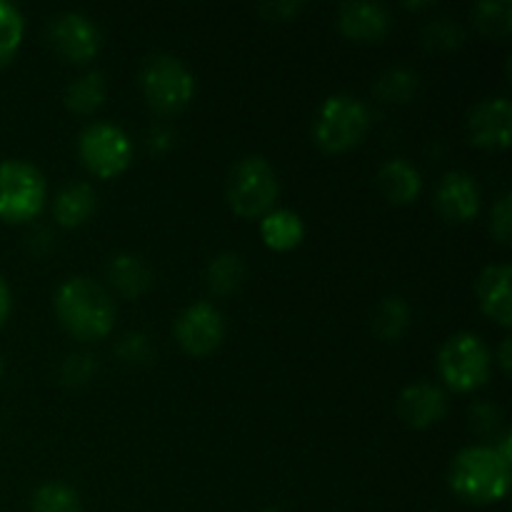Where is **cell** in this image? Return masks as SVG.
Returning a JSON list of instances; mask_svg holds the SVG:
<instances>
[{
    "label": "cell",
    "instance_id": "6da1fadb",
    "mask_svg": "<svg viewBox=\"0 0 512 512\" xmlns=\"http://www.w3.org/2000/svg\"><path fill=\"white\" fill-rule=\"evenodd\" d=\"M55 315L60 325L78 340H100L113 330L115 305L95 280L70 278L55 293Z\"/></svg>",
    "mask_w": 512,
    "mask_h": 512
},
{
    "label": "cell",
    "instance_id": "7a4b0ae2",
    "mask_svg": "<svg viewBox=\"0 0 512 512\" xmlns=\"http://www.w3.org/2000/svg\"><path fill=\"white\" fill-rule=\"evenodd\" d=\"M448 483L465 503H498L510 490V463H505L488 445L465 448L450 463Z\"/></svg>",
    "mask_w": 512,
    "mask_h": 512
},
{
    "label": "cell",
    "instance_id": "3957f363",
    "mask_svg": "<svg viewBox=\"0 0 512 512\" xmlns=\"http://www.w3.org/2000/svg\"><path fill=\"white\" fill-rule=\"evenodd\" d=\"M278 175L263 155L238 160L228 175V203L243 218H260L273 210L278 200Z\"/></svg>",
    "mask_w": 512,
    "mask_h": 512
},
{
    "label": "cell",
    "instance_id": "277c9868",
    "mask_svg": "<svg viewBox=\"0 0 512 512\" xmlns=\"http://www.w3.org/2000/svg\"><path fill=\"white\" fill-rule=\"evenodd\" d=\"M370 110L360 98L348 93L330 95L315 120V143L328 153H345L365 138Z\"/></svg>",
    "mask_w": 512,
    "mask_h": 512
},
{
    "label": "cell",
    "instance_id": "5b68a950",
    "mask_svg": "<svg viewBox=\"0 0 512 512\" xmlns=\"http://www.w3.org/2000/svg\"><path fill=\"white\" fill-rule=\"evenodd\" d=\"M48 185L43 173L25 160L0 163V220L25 223L43 210Z\"/></svg>",
    "mask_w": 512,
    "mask_h": 512
},
{
    "label": "cell",
    "instance_id": "8992f818",
    "mask_svg": "<svg viewBox=\"0 0 512 512\" xmlns=\"http://www.w3.org/2000/svg\"><path fill=\"white\" fill-rule=\"evenodd\" d=\"M140 85L158 113H178L193 100V73L173 55H150L140 68Z\"/></svg>",
    "mask_w": 512,
    "mask_h": 512
},
{
    "label": "cell",
    "instance_id": "52a82bcc",
    "mask_svg": "<svg viewBox=\"0 0 512 512\" xmlns=\"http://www.w3.org/2000/svg\"><path fill=\"white\" fill-rule=\"evenodd\" d=\"M438 368L448 388L458 390V393H470L490 378L488 345L473 333L453 335L440 348Z\"/></svg>",
    "mask_w": 512,
    "mask_h": 512
},
{
    "label": "cell",
    "instance_id": "ba28073f",
    "mask_svg": "<svg viewBox=\"0 0 512 512\" xmlns=\"http://www.w3.org/2000/svg\"><path fill=\"white\" fill-rule=\"evenodd\" d=\"M80 160L98 178H115L133 160V143L113 123H93L80 133Z\"/></svg>",
    "mask_w": 512,
    "mask_h": 512
},
{
    "label": "cell",
    "instance_id": "9c48e42d",
    "mask_svg": "<svg viewBox=\"0 0 512 512\" xmlns=\"http://www.w3.org/2000/svg\"><path fill=\"white\" fill-rule=\"evenodd\" d=\"M48 38L58 55H63L70 63H88L98 55L103 35H100L98 25L83 13H60L50 20Z\"/></svg>",
    "mask_w": 512,
    "mask_h": 512
},
{
    "label": "cell",
    "instance_id": "30bf717a",
    "mask_svg": "<svg viewBox=\"0 0 512 512\" xmlns=\"http://www.w3.org/2000/svg\"><path fill=\"white\" fill-rule=\"evenodd\" d=\"M175 338L190 355H208L223 343L225 320L213 303H193L175 320Z\"/></svg>",
    "mask_w": 512,
    "mask_h": 512
},
{
    "label": "cell",
    "instance_id": "8fae6325",
    "mask_svg": "<svg viewBox=\"0 0 512 512\" xmlns=\"http://www.w3.org/2000/svg\"><path fill=\"white\" fill-rule=\"evenodd\" d=\"M468 138L478 148L503 150L512 138V103L508 98L480 100L468 113Z\"/></svg>",
    "mask_w": 512,
    "mask_h": 512
},
{
    "label": "cell",
    "instance_id": "7c38bea8",
    "mask_svg": "<svg viewBox=\"0 0 512 512\" xmlns=\"http://www.w3.org/2000/svg\"><path fill=\"white\" fill-rule=\"evenodd\" d=\"M435 205L448 223H468L480 210L478 183L463 170L445 173L438 185V193H435Z\"/></svg>",
    "mask_w": 512,
    "mask_h": 512
},
{
    "label": "cell",
    "instance_id": "4fadbf2b",
    "mask_svg": "<svg viewBox=\"0 0 512 512\" xmlns=\"http://www.w3.org/2000/svg\"><path fill=\"white\" fill-rule=\"evenodd\" d=\"M445 413H448V398L433 383L408 385L398 398V415L408 428H430L443 420Z\"/></svg>",
    "mask_w": 512,
    "mask_h": 512
},
{
    "label": "cell",
    "instance_id": "5bb4252c",
    "mask_svg": "<svg viewBox=\"0 0 512 512\" xmlns=\"http://www.w3.org/2000/svg\"><path fill=\"white\" fill-rule=\"evenodd\" d=\"M338 25L348 38L358 40V43H380L390 30V15L380 3L348 0L340 5Z\"/></svg>",
    "mask_w": 512,
    "mask_h": 512
},
{
    "label": "cell",
    "instance_id": "9a60e30c",
    "mask_svg": "<svg viewBox=\"0 0 512 512\" xmlns=\"http://www.w3.org/2000/svg\"><path fill=\"white\" fill-rule=\"evenodd\" d=\"M510 265H488L480 273L478 283H475V293H478L480 308L488 318L498 320L500 325L512 323V300H510Z\"/></svg>",
    "mask_w": 512,
    "mask_h": 512
},
{
    "label": "cell",
    "instance_id": "2e32d148",
    "mask_svg": "<svg viewBox=\"0 0 512 512\" xmlns=\"http://www.w3.org/2000/svg\"><path fill=\"white\" fill-rule=\"evenodd\" d=\"M375 183H378V190L383 193V198L393 205L413 203L420 195V188H423V178H420L418 168L403 158L388 160L378 170Z\"/></svg>",
    "mask_w": 512,
    "mask_h": 512
},
{
    "label": "cell",
    "instance_id": "e0dca14e",
    "mask_svg": "<svg viewBox=\"0 0 512 512\" xmlns=\"http://www.w3.org/2000/svg\"><path fill=\"white\" fill-rule=\"evenodd\" d=\"M108 278L125 298H140L153 285V273H150L148 263L133 253H120L110 258Z\"/></svg>",
    "mask_w": 512,
    "mask_h": 512
},
{
    "label": "cell",
    "instance_id": "ac0fdd59",
    "mask_svg": "<svg viewBox=\"0 0 512 512\" xmlns=\"http://www.w3.org/2000/svg\"><path fill=\"white\" fill-rule=\"evenodd\" d=\"M260 235H263L265 245L278 253H288V250L298 248L305 238V225L298 213L293 210H270L263 215L260 223Z\"/></svg>",
    "mask_w": 512,
    "mask_h": 512
},
{
    "label": "cell",
    "instance_id": "d6986e66",
    "mask_svg": "<svg viewBox=\"0 0 512 512\" xmlns=\"http://www.w3.org/2000/svg\"><path fill=\"white\" fill-rule=\"evenodd\" d=\"M95 190L88 183H68L55 195L53 213L63 228H78L95 213Z\"/></svg>",
    "mask_w": 512,
    "mask_h": 512
},
{
    "label": "cell",
    "instance_id": "ffe728a7",
    "mask_svg": "<svg viewBox=\"0 0 512 512\" xmlns=\"http://www.w3.org/2000/svg\"><path fill=\"white\" fill-rule=\"evenodd\" d=\"M410 325V308L403 298L393 295V298H383L373 310L370 318V328L385 343L403 338V333Z\"/></svg>",
    "mask_w": 512,
    "mask_h": 512
},
{
    "label": "cell",
    "instance_id": "44dd1931",
    "mask_svg": "<svg viewBox=\"0 0 512 512\" xmlns=\"http://www.w3.org/2000/svg\"><path fill=\"white\" fill-rule=\"evenodd\" d=\"M105 100V78L100 70H90V73L80 75L78 80L68 85L65 90V105L68 110L78 115H88L93 110L100 108V103Z\"/></svg>",
    "mask_w": 512,
    "mask_h": 512
},
{
    "label": "cell",
    "instance_id": "7402d4cb",
    "mask_svg": "<svg viewBox=\"0 0 512 512\" xmlns=\"http://www.w3.org/2000/svg\"><path fill=\"white\" fill-rule=\"evenodd\" d=\"M245 280V263L238 253H220L208 265V285L215 295H230Z\"/></svg>",
    "mask_w": 512,
    "mask_h": 512
},
{
    "label": "cell",
    "instance_id": "603a6c76",
    "mask_svg": "<svg viewBox=\"0 0 512 512\" xmlns=\"http://www.w3.org/2000/svg\"><path fill=\"white\" fill-rule=\"evenodd\" d=\"M473 23L488 38H505L512 30V0H483L473 8Z\"/></svg>",
    "mask_w": 512,
    "mask_h": 512
},
{
    "label": "cell",
    "instance_id": "cb8c5ba5",
    "mask_svg": "<svg viewBox=\"0 0 512 512\" xmlns=\"http://www.w3.org/2000/svg\"><path fill=\"white\" fill-rule=\"evenodd\" d=\"M420 78L415 70L410 68H390L375 83V93L380 100H388V103H408L418 93Z\"/></svg>",
    "mask_w": 512,
    "mask_h": 512
},
{
    "label": "cell",
    "instance_id": "d4e9b609",
    "mask_svg": "<svg viewBox=\"0 0 512 512\" xmlns=\"http://www.w3.org/2000/svg\"><path fill=\"white\" fill-rule=\"evenodd\" d=\"M30 508L33 512H83L78 493L65 483L40 485L30 500Z\"/></svg>",
    "mask_w": 512,
    "mask_h": 512
},
{
    "label": "cell",
    "instance_id": "484cf974",
    "mask_svg": "<svg viewBox=\"0 0 512 512\" xmlns=\"http://www.w3.org/2000/svg\"><path fill=\"white\" fill-rule=\"evenodd\" d=\"M25 20L13 3L0 0V65L8 63L23 43Z\"/></svg>",
    "mask_w": 512,
    "mask_h": 512
},
{
    "label": "cell",
    "instance_id": "4316f807",
    "mask_svg": "<svg viewBox=\"0 0 512 512\" xmlns=\"http://www.w3.org/2000/svg\"><path fill=\"white\" fill-rule=\"evenodd\" d=\"M420 38H423V45L428 50H453L463 43L465 33L458 20L448 18V15H438V18L428 20L423 25Z\"/></svg>",
    "mask_w": 512,
    "mask_h": 512
},
{
    "label": "cell",
    "instance_id": "83f0119b",
    "mask_svg": "<svg viewBox=\"0 0 512 512\" xmlns=\"http://www.w3.org/2000/svg\"><path fill=\"white\" fill-rule=\"evenodd\" d=\"M95 358L88 353H75L68 355L60 365V383L68 385V388H83L93 380L95 375Z\"/></svg>",
    "mask_w": 512,
    "mask_h": 512
},
{
    "label": "cell",
    "instance_id": "f1b7e54d",
    "mask_svg": "<svg viewBox=\"0 0 512 512\" xmlns=\"http://www.w3.org/2000/svg\"><path fill=\"white\" fill-rule=\"evenodd\" d=\"M118 358L128 365H145L155 358V348L143 333H128L118 343Z\"/></svg>",
    "mask_w": 512,
    "mask_h": 512
},
{
    "label": "cell",
    "instance_id": "f546056e",
    "mask_svg": "<svg viewBox=\"0 0 512 512\" xmlns=\"http://www.w3.org/2000/svg\"><path fill=\"white\" fill-rule=\"evenodd\" d=\"M490 233L495 235V240H500L503 245L510 243L512 238V195L503 193L498 198V203L493 205V213H490Z\"/></svg>",
    "mask_w": 512,
    "mask_h": 512
},
{
    "label": "cell",
    "instance_id": "4dcf8cb0",
    "mask_svg": "<svg viewBox=\"0 0 512 512\" xmlns=\"http://www.w3.org/2000/svg\"><path fill=\"white\" fill-rule=\"evenodd\" d=\"M500 423H503V413L500 408L490 403H480L470 410V428L480 435H495L498 433Z\"/></svg>",
    "mask_w": 512,
    "mask_h": 512
},
{
    "label": "cell",
    "instance_id": "1f68e13d",
    "mask_svg": "<svg viewBox=\"0 0 512 512\" xmlns=\"http://www.w3.org/2000/svg\"><path fill=\"white\" fill-rule=\"evenodd\" d=\"M258 10L270 23H285V20H293L303 10V3L300 0H268Z\"/></svg>",
    "mask_w": 512,
    "mask_h": 512
},
{
    "label": "cell",
    "instance_id": "d6a6232c",
    "mask_svg": "<svg viewBox=\"0 0 512 512\" xmlns=\"http://www.w3.org/2000/svg\"><path fill=\"white\" fill-rule=\"evenodd\" d=\"M8 313H10V288L8 283H5L3 275H0V328H3V323L8 320Z\"/></svg>",
    "mask_w": 512,
    "mask_h": 512
},
{
    "label": "cell",
    "instance_id": "836d02e7",
    "mask_svg": "<svg viewBox=\"0 0 512 512\" xmlns=\"http://www.w3.org/2000/svg\"><path fill=\"white\" fill-rule=\"evenodd\" d=\"M498 358H500V368H503V373L508 375L512 368V340L510 338H505L503 343H500Z\"/></svg>",
    "mask_w": 512,
    "mask_h": 512
},
{
    "label": "cell",
    "instance_id": "e575fe53",
    "mask_svg": "<svg viewBox=\"0 0 512 512\" xmlns=\"http://www.w3.org/2000/svg\"><path fill=\"white\" fill-rule=\"evenodd\" d=\"M263 512H280L278 508H268V510H263Z\"/></svg>",
    "mask_w": 512,
    "mask_h": 512
},
{
    "label": "cell",
    "instance_id": "d590c367",
    "mask_svg": "<svg viewBox=\"0 0 512 512\" xmlns=\"http://www.w3.org/2000/svg\"><path fill=\"white\" fill-rule=\"evenodd\" d=\"M0 375H3V360H0Z\"/></svg>",
    "mask_w": 512,
    "mask_h": 512
}]
</instances>
